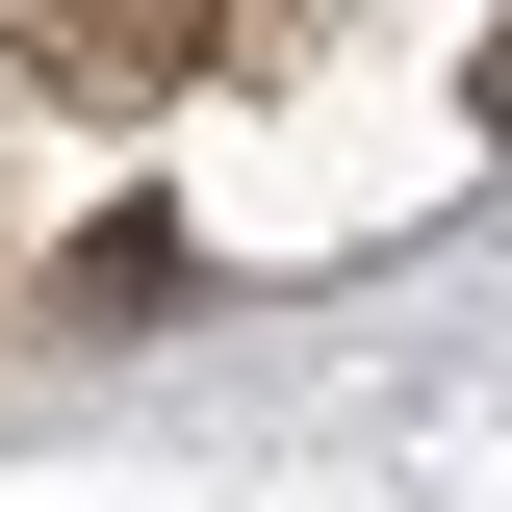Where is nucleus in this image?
Instances as JSON below:
<instances>
[{"instance_id":"nucleus-2","label":"nucleus","mask_w":512,"mask_h":512,"mask_svg":"<svg viewBox=\"0 0 512 512\" xmlns=\"http://www.w3.org/2000/svg\"><path fill=\"white\" fill-rule=\"evenodd\" d=\"M487 128H512V26H487Z\"/></svg>"},{"instance_id":"nucleus-1","label":"nucleus","mask_w":512,"mask_h":512,"mask_svg":"<svg viewBox=\"0 0 512 512\" xmlns=\"http://www.w3.org/2000/svg\"><path fill=\"white\" fill-rule=\"evenodd\" d=\"M180 26H231V0H52V52H77V77H154Z\"/></svg>"}]
</instances>
